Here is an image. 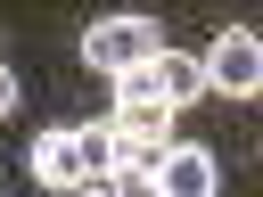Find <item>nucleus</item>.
<instances>
[{"instance_id":"2","label":"nucleus","mask_w":263,"mask_h":197,"mask_svg":"<svg viewBox=\"0 0 263 197\" xmlns=\"http://www.w3.org/2000/svg\"><path fill=\"white\" fill-rule=\"evenodd\" d=\"M197 74H205V90H222V98H255V90H263V41H255L247 25H230V33L197 57Z\"/></svg>"},{"instance_id":"1","label":"nucleus","mask_w":263,"mask_h":197,"mask_svg":"<svg viewBox=\"0 0 263 197\" xmlns=\"http://www.w3.org/2000/svg\"><path fill=\"white\" fill-rule=\"evenodd\" d=\"M164 41H156V25L148 16H99L90 33H82V66L90 74H132V66H148Z\"/></svg>"},{"instance_id":"6","label":"nucleus","mask_w":263,"mask_h":197,"mask_svg":"<svg viewBox=\"0 0 263 197\" xmlns=\"http://www.w3.org/2000/svg\"><path fill=\"white\" fill-rule=\"evenodd\" d=\"M74 164H82V181H115V164H123L115 131H107V123H82V131H74Z\"/></svg>"},{"instance_id":"4","label":"nucleus","mask_w":263,"mask_h":197,"mask_svg":"<svg viewBox=\"0 0 263 197\" xmlns=\"http://www.w3.org/2000/svg\"><path fill=\"white\" fill-rule=\"evenodd\" d=\"M148 181H156V197H214V189H222V172H214L205 148H164Z\"/></svg>"},{"instance_id":"5","label":"nucleus","mask_w":263,"mask_h":197,"mask_svg":"<svg viewBox=\"0 0 263 197\" xmlns=\"http://www.w3.org/2000/svg\"><path fill=\"white\" fill-rule=\"evenodd\" d=\"M33 172H41L49 189H90L82 164H74V131H41V140H33Z\"/></svg>"},{"instance_id":"3","label":"nucleus","mask_w":263,"mask_h":197,"mask_svg":"<svg viewBox=\"0 0 263 197\" xmlns=\"http://www.w3.org/2000/svg\"><path fill=\"white\" fill-rule=\"evenodd\" d=\"M107 131H115V148H173V107H156V98H115V115H107Z\"/></svg>"},{"instance_id":"8","label":"nucleus","mask_w":263,"mask_h":197,"mask_svg":"<svg viewBox=\"0 0 263 197\" xmlns=\"http://www.w3.org/2000/svg\"><path fill=\"white\" fill-rule=\"evenodd\" d=\"M74 197H107V189H99V181H90V189H74Z\"/></svg>"},{"instance_id":"7","label":"nucleus","mask_w":263,"mask_h":197,"mask_svg":"<svg viewBox=\"0 0 263 197\" xmlns=\"http://www.w3.org/2000/svg\"><path fill=\"white\" fill-rule=\"evenodd\" d=\"M8 107H16V74L0 66V115H8Z\"/></svg>"}]
</instances>
